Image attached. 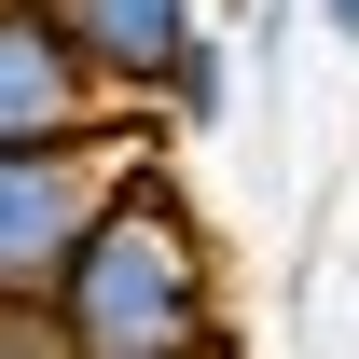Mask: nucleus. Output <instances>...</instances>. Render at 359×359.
Returning <instances> with one entry per match:
<instances>
[{
	"label": "nucleus",
	"mask_w": 359,
	"mask_h": 359,
	"mask_svg": "<svg viewBox=\"0 0 359 359\" xmlns=\"http://www.w3.org/2000/svg\"><path fill=\"white\" fill-rule=\"evenodd\" d=\"M42 346L55 359H208V346H235L222 249H208V222L180 208L166 166L111 180V208L83 222L69 276L42 290Z\"/></svg>",
	"instance_id": "nucleus-1"
},
{
	"label": "nucleus",
	"mask_w": 359,
	"mask_h": 359,
	"mask_svg": "<svg viewBox=\"0 0 359 359\" xmlns=\"http://www.w3.org/2000/svg\"><path fill=\"white\" fill-rule=\"evenodd\" d=\"M152 166V138H69V152H0V318H42V290L69 276L83 222L111 208V180Z\"/></svg>",
	"instance_id": "nucleus-2"
},
{
	"label": "nucleus",
	"mask_w": 359,
	"mask_h": 359,
	"mask_svg": "<svg viewBox=\"0 0 359 359\" xmlns=\"http://www.w3.org/2000/svg\"><path fill=\"white\" fill-rule=\"evenodd\" d=\"M69 138H152V125L97 97V69L42 0H0V152H69Z\"/></svg>",
	"instance_id": "nucleus-3"
},
{
	"label": "nucleus",
	"mask_w": 359,
	"mask_h": 359,
	"mask_svg": "<svg viewBox=\"0 0 359 359\" xmlns=\"http://www.w3.org/2000/svg\"><path fill=\"white\" fill-rule=\"evenodd\" d=\"M42 14L69 28V55L97 69V97H111V111H138V125H152L166 69L208 42V0H42Z\"/></svg>",
	"instance_id": "nucleus-4"
},
{
	"label": "nucleus",
	"mask_w": 359,
	"mask_h": 359,
	"mask_svg": "<svg viewBox=\"0 0 359 359\" xmlns=\"http://www.w3.org/2000/svg\"><path fill=\"white\" fill-rule=\"evenodd\" d=\"M222 111H235V42L208 28V42H194V55L166 69V97H152V125H180V138H208Z\"/></svg>",
	"instance_id": "nucleus-5"
},
{
	"label": "nucleus",
	"mask_w": 359,
	"mask_h": 359,
	"mask_svg": "<svg viewBox=\"0 0 359 359\" xmlns=\"http://www.w3.org/2000/svg\"><path fill=\"white\" fill-rule=\"evenodd\" d=\"M0 359H55V346H42V318H0Z\"/></svg>",
	"instance_id": "nucleus-6"
},
{
	"label": "nucleus",
	"mask_w": 359,
	"mask_h": 359,
	"mask_svg": "<svg viewBox=\"0 0 359 359\" xmlns=\"http://www.w3.org/2000/svg\"><path fill=\"white\" fill-rule=\"evenodd\" d=\"M318 28H332V42H359V0H318Z\"/></svg>",
	"instance_id": "nucleus-7"
},
{
	"label": "nucleus",
	"mask_w": 359,
	"mask_h": 359,
	"mask_svg": "<svg viewBox=\"0 0 359 359\" xmlns=\"http://www.w3.org/2000/svg\"><path fill=\"white\" fill-rule=\"evenodd\" d=\"M208 359H235V346H208Z\"/></svg>",
	"instance_id": "nucleus-8"
}]
</instances>
